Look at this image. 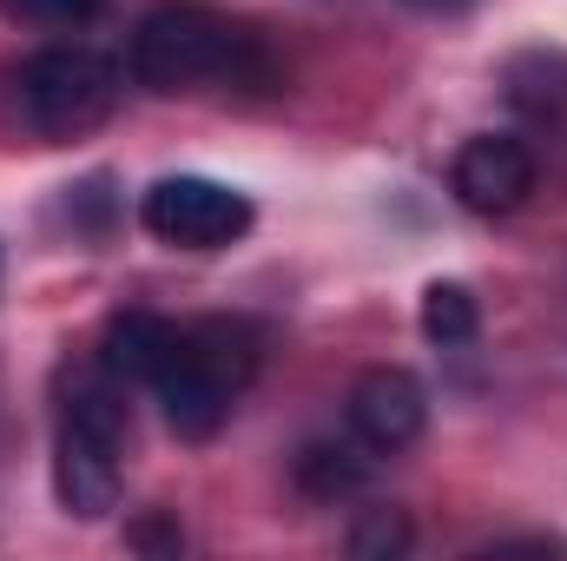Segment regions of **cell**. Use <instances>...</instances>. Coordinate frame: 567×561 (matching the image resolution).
<instances>
[{"label": "cell", "instance_id": "8fae6325", "mask_svg": "<svg viewBox=\"0 0 567 561\" xmlns=\"http://www.w3.org/2000/svg\"><path fill=\"white\" fill-rule=\"evenodd\" d=\"M410 549V516L403 509H363L357 522H350V555L363 561H390Z\"/></svg>", "mask_w": 567, "mask_h": 561}, {"label": "cell", "instance_id": "8992f818", "mask_svg": "<svg viewBox=\"0 0 567 561\" xmlns=\"http://www.w3.org/2000/svg\"><path fill=\"white\" fill-rule=\"evenodd\" d=\"M343 417H350V436H357L363 449H377V456H396V449H410V442L423 436V422H429V390L410 377V370H396V364H377V370H363V377L350 384V404H343Z\"/></svg>", "mask_w": 567, "mask_h": 561}, {"label": "cell", "instance_id": "9c48e42d", "mask_svg": "<svg viewBox=\"0 0 567 561\" xmlns=\"http://www.w3.org/2000/svg\"><path fill=\"white\" fill-rule=\"evenodd\" d=\"M370 482V456L363 442H303L297 449V489L317 502H343Z\"/></svg>", "mask_w": 567, "mask_h": 561}, {"label": "cell", "instance_id": "277c9868", "mask_svg": "<svg viewBox=\"0 0 567 561\" xmlns=\"http://www.w3.org/2000/svg\"><path fill=\"white\" fill-rule=\"evenodd\" d=\"M13 93H20V113H27L33 133L80 140V133H93V126L113 120V106H120V67L106 53H93V47H47V53L20 60Z\"/></svg>", "mask_w": 567, "mask_h": 561}, {"label": "cell", "instance_id": "5b68a950", "mask_svg": "<svg viewBox=\"0 0 567 561\" xmlns=\"http://www.w3.org/2000/svg\"><path fill=\"white\" fill-rule=\"evenodd\" d=\"M140 225L158 245H178V252H218L231 238L251 232V198L218 185V178H198V172H178V178H158L140 198Z\"/></svg>", "mask_w": 567, "mask_h": 561}, {"label": "cell", "instance_id": "ba28073f", "mask_svg": "<svg viewBox=\"0 0 567 561\" xmlns=\"http://www.w3.org/2000/svg\"><path fill=\"white\" fill-rule=\"evenodd\" d=\"M172 344H178V324H172V317H158V310H120V317L106 324V337H100V357H106L126 384H152L158 364L172 357Z\"/></svg>", "mask_w": 567, "mask_h": 561}, {"label": "cell", "instance_id": "4fadbf2b", "mask_svg": "<svg viewBox=\"0 0 567 561\" xmlns=\"http://www.w3.org/2000/svg\"><path fill=\"white\" fill-rule=\"evenodd\" d=\"M126 542H133L140 555H178V549H185V536H178V522H172L165 509H152V516H140V522L126 529Z\"/></svg>", "mask_w": 567, "mask_h": 561}, {"label": "cell", "instance_id": "3957f363", "mask_svg": "<svg viewBox=\"0 0 567 561\" xmlns=\"http://www.w3.org/2000/svg\"><path fill=\"white\" fill-rule=\"evenodd\" d=\"M258 364H265V330L251 317H198V324H178V344L145 390L158 397L172 436L205 442L225 429Z\"/></svg>", "mask_w": 567, "mask_h": 561}, {"label": "cell", "instance_id": "52a82bcc", "mask_svg": "<svg viewBox=\"0 0 567 561\" xmlns=\"http://www.w3.org/2000/svg\"><path fill=\"white\" fill-rule=\"evenodd\" d=\"M449 185H455V198L468 212L502 218V212H515L535 192V152L522 140H508V133H475V140L455 152Z\"/></svg>", "mask_w": 567, "mask_h": 561}, {"label": "cell", "instance_id": "7c38bea8", "mask_svg": "<svg viewBox=\"0 0 567 561\" xmlns=\"http://www.w3.org/2000/svg\"><path fill=\"white\" fill-rule=\"evenodd\" d=\"M20 27H47V33H60V27H86L106 0H0Z\"/></svg>", "mask_w": 567, "mask_h": 561}, {"label": "cell", "instance_id": "7a4b0ae2", "mask_svg": "<svg viewBox=\"0 0 567 561\" xmlns=\"http://www.w3.org/2000/svg\"><path fill=\"white\" fill-rule=\"evenodd\" d=\"M133 80L145 93H192L205 80H225V86H271L278 67L265 53L258 33L231 27L218 7L205 0H158L133 33Z\"/></svg>", "mask_w": 567, "mask_h": 561}, {"label": "cell", "instance_id": "30bf717a", "mask_svg": "<svg viewBox=\"0 0 567 561\" xmlns=\"http://www.w3.org/2000/svg\"><path fill=\"white\" fill-rule=\"evenodd\" d=\"M475 330H482V310H475L468 284H429L423 290V337L429 344L455 350V344H468Z\"/></svg>", "mask_w": 567, "mask_h": 561}, {"label": "cell", "instance_id": "6da1fadb", "mask_svg": "<svg viewBox=\"0 0 567 561\" xmlns=\"http://www.w3.org/2000/svg\"><path fill=\"white\" fill-rule=\"evenodd\" d=\"M53 489L80 522L113 516L120 502V449H126V377L106 357L66 364L53 390Z\"/></svg>", "mask_w": 567, "mask_h": 561}]
</instances>
